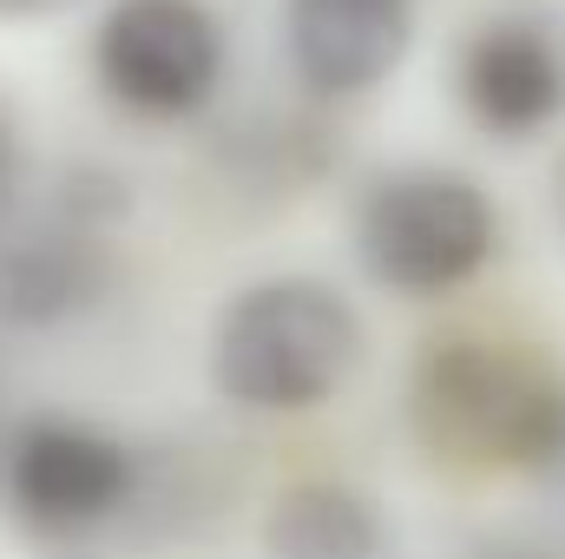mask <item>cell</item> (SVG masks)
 I'll return each mask as SVG.
<instances>
[{
    "instance_id": "obj_10",
    "label": "cell",
    "mask_w": 565,
    "mask_h": 559,
    "mask_svg": "<svg viewBox=\"0 0 565 559\" xmlns=\"http://www.w3.org/2000/svg\"><path fill=\"white\" fill-rule=\"evenodd\" d=\"M106 0H0V27H53L73 13H99Z\"/></svg>"
},
{
    "instance_id": "obj_11",
    "label": "cell",
    "mask_w": 565,
    "mask_h": 559,
    "mask_svg": "<svg viewBox=\"0 0 565 559\" xmlns=\"http://www.w3.org/2000/svg\"><path fill=\"white\" fill-rule=\"evenodd\" d=\"M13 184H20V126H13V113H7V99H0V211H7Z\"/></svg>"
},
{
    "instance_id": "obj_5",
    "label": "cell",
    "mask_w": 565,
    "mask_h": 559,
    "mask_svg": "<svg viewBox=\"0 0 565 559\" xmlns=\"http://www.w3.org/2000/svg\"><path fill=\"white\" fill-rule=\"evenodd\" d=\"M139 494V454L79 415H26L0 441V500L40 540H79Z\"/></svg>"
},
{
    "instance_id": "obj_7",
    "label": "cell",
    "mask_w": 565,
    "mask_h": 559,
    "mask_svg": "<svg viewBox=\"0 0 565 559\" xmlns=\"http://www.w3.org/2000/svg\"><path fill=\"white\" fill-rule=\"evenodd\" d=\"M422 33V0H282V60L309 99L382 93Z\"/></svg>"
},
{
    "instance_id": "obj_8",
    "label": "cell",
    "mask_w": 565,
    "mask_h": 559,
    "mask_svg": "<svg viewBox=\"0 0 565 559\" xmlns=\"http://www.w3.org/2000/svg\"><path fill=\"white\" fill-rule=\"evenodd\" d=\"M106 231L93 218H53L0 251V316L13 329H60L106 303Z\"/></svg>"
},
{
    "instance_id": "obj_9",
    "label": "cell",
    "mask_w": 565,
    "mask_h": 559,
    "mask_svg": "<svg viewBox=\"0 0 565 559\" xmlns=\"http://www.w3.org/2000/svg\"><path fill=\"white\" fill-rule=\"evenodd\" d=\"M257 547L264 559H408L395 514L369 487L335 481V474L289 481L264 507Z\"/></svg>"
},
{
    "instance_id": "obj_6",
    "label": "cell",
    "mask_w": 565,
    "mask_h": 559,
    "mask_svg": "<svg viewBox=\"0 0 565 559\" xmlns=\"http://www.w3.org/2000/svg\"><path fill=\"white\" fill-rule=\"evenodd\" d=\"M454 99L500 145L553 133L565 113V33L533 7L473 20L454 46Z\"/></svg>"
},
{
    "instance_id": "obj_4",
    "label": "cell",
    "mask_w": 565,
    "mask_h": 559,
    "mask_svg": "<svg viewBox=\"0 0 565 559\" xmlns=\"http://www.w3.org/2000/svg\"><path fill=\"white\" fill-rule=\"evenodd\" d=\"M93 86L151 126L198 119L231 73V27L211 0H106L86 33Z\"/></svg>"
},
{
    "instance_id": "obj_2",
    "label": "cell",
    "mask_w": 565,
    "mask_h": 559,
    "mask_svg": "<svg viewBox=\"0 0 565 559\" xmlns=\"http://www.w3.org/2000/svg\"><path fill=\"white\" fill-rule=\"evenodd\" d=\"M349 251L375 289L434 303L493 264L500 204L460 165H388L355 191Z\"/></svg>"
},
{
    "instance_id": "obj_1",
    "label": "cell",
    "mask_w": 565,
    "mask_h": 559,
    "mask_svg": "<svg viewBox=\"0 0 565 559\" xmlns=\"http://www.w3.org/2000/svg\"><path fill=\"white\" fill-rule=\"evenodd\" d=\"M211 389L244 415H316L369 362L355 296L309 271H277L224 296L211 323Z\"/></svg>"
},
{
    "instance_id": "obj_3",
    "label": "cell",
    "mask_w": 565,
    "mask_h": 559,
    "mask_svg": "<svg viewBox=\"0 0 565 559\" xmlns=\"http://www.w3.org/2000/svg\"><path fill=\"white\" fill-rule=\"evenodd\" d=\"M408 402L427 447L473 467H546L565 454V382L513 342H434Z\"/></svg>"
}]
</instances>
